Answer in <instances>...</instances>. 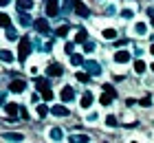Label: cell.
<instances>
[{
    "label": "cell",
    "instance_id": "6da1fadb",
    "mask_svg": "<svg viewBox=\"0 0 154 143\" xmlns=\"http://www.w3.org/2000/svg\"><path fill=\"white\" fill-rule=\"evenodd\" d=\"M29 55H31V40L29 38H22L18 42V60L24 64L26 60H29Z\"/></svg>",
    "mask_w": 154,
    "mask_h": 143
},
{
    "label": "cell",
    "instance_id": "7a4b0ae2",
    "mask_svg": "<svg viewBox=\"0 0 154 143\" xmlns=\"http://www.w3.org/2000/svg\"><path fill=\"white\" fill-rule=\"evenodd\" d=\"M84 70L90 75V77H99L101 75V64L99 62H95V60H84Z\"/></svg>",
    "mask_w": 154,
    "mask_h": 143
},
{
    "label": "cell",
    "instance_id": "3957f363",
    "mask_svg": "<svg viewBox=\"0 0 154 143\" xmlns=\"http://www.w3.org/2000/svg\"><path fill=\"white\" fill-rule=\"evenodd\" d=\"M26 88H29V84H26L24 79H13L9 84V90L13 92V95H22V92H26Z\"/></svg>",
    "mask_w": 154,
    "mask_h": 143
},
{
    "label": "cell",
    "instance_id": "277c9868",
    "mask_svg": "<svg viewBox=\"0 0 154 143\" xmlns=\"http://www.w3.org/2000/svg\"><path fill=\"white\" fill-rule=\"evenodd\" d=\"M0 139L5 143H24V134H20V132H2Z\"/></svg>",
    "mask_w": 154,
    "mask_h": 143
},
{
    "label": "cell",
    "instance_id": "5b68a950",
    "mask_svg": "<svg viewBox=\"0 0 154 143\" xmlns=\"http://www.w3.org/2000/svg\"><path fill=\"white\" fill-rule=\"evenodd\" d=\"M46 75H48V77H62V75H64V66L57 64V62H51V64L46 66Z\"/></svg>",
    "mask_w": 154,
    "mask_h": 143
},
{
    "label": "cell",
    "instance_id": "8992f818",
    "mask_svg": "<svg viewBox=\"0 0 154 143\" xmlns=\"http://www.w3.org/2000/svg\"><path fill=\"white\" fill-rule=\"evenodd\" d=\"M60 13V0H46V18H57Z\"/></svg>",
    "mask_w": 154,
    "mask_h": 143
},
{
    "label": "cell",
    "instance_id": "52a82bcc",
    "mask_svg": "<svg viewBox=\"0 0 154 143\" xmlns=\"http://www.w3.org/2000/svg\"><path fill=\"white\" fill-rule=\"evenodd\" d=\"M73 9H75V13H77L79 18H88V16H90V9L82 2V0H75V2H73Z\"/></svg>",
    "mask_w": 154,
    "mask_h": 143
},
{
    "label": "cell",
    "instance_id": "ba28073f",
    "mask_svg": "<svg viewBox=\"0 0 154 143\" xmlns=\"http://www.w3.org/2000/svg\"><path fill=\"white\" fill-rule=\"evenodd\" d=\"M33 24H35V29H38L40 35H48V33H51V26H48V20H46V18H40V20H35Z\"/></svg>",
    "mask_w": 154,
    "mask_h": 143
},
{
    "label": "cell",
    "instance_id": "9c48e42d",
    "mask_svg": "<svg viewBox=\"0 0 154 143\" xmlns=\"http://www.w3.org/2000/svg\"><path fill=\"white\" fill-rule=\"evenodd\" d=\"M60 99H62V101H73V99H75V88H73V86H64V88H62L60 90Z\"/></svg>",
    "mask_w": 154,
    "mask_h": 143
},
{
    "label": "cell",
    "instance_id": "30bf717a",
    "mask_svg": "<svg viewBox=\"0 0 154 143\" xmlns=\"http://www.w3.org/2000/svg\"><path fill=\"white\" fill-rule=\"evenodd\" d=\"M18 24L22 26V29H29V26L33 24L31 13H29V11H20V16H18Z\"/></svg>",
    "mask_w": 154,
    "mask_h": 143
},
{
    "label": "cell",
    "instance_id": "8fae6325",
    "mask_svg": "<svg viewBox=\"0 0 154 143\" xmlns=\"http://www.w3.org/2000/svg\"><path fill=\"white\" fill-rule=\"evenodd\" d=\"M112 60L117 64H128L130 62V51H125V48H119V51L112 55Z\"/></svg>",
    "mask_w": 154,
    "mask_h": 143
},
{
    "label": "cell",
    "instance_id": "7c38bea8",
    "mask_svg": "<svg viewBox=\"0 0 154 143\" xmlns=\"http://www.w3.org/2000/svg\"><path fill=\"white\" fill-rule=\"evenodd\" d=\"M0 62H5V64H13L16 62V55H13L11 48H0Z\"/></svg>",
    "mask_w": 154,
    "mask_h": 143
},
{
    "label": "cell",
    "instance_id": "4fadbf2b",
    "mask_svg": "<svg viewBox=\"0 0 154 143\" xmlns=\"http://www.w3.org/2000/svg\"><path fill=\"white\" fill-rule=\"evenodd\" d=\"M48 139L60 143L62 139H64V130H62V128H51V130H48Z\"/></svg>",
    "mask_w": 154,
    "mask_h": 143
},
{
    "label": "cell",
    "instance_id": "5bb4252c",
    "mask_svg": "<svg viewBox=\"0 0 154 143\" xmlns=\"http://www.w3.org/2000/svg\"><path fill=\"white\" fill-rule=\"evenodd\" d=\"M79 106H82L84 110H88L90 106H93V92H90V90H86V92L82 95V101H79Z\"/></svg>",
    "mask_w": 154,
    "mask_h": 143
},
{
    "label": "cell",
    "instance_id": "9a60e30c",
    "mask_svg": "<svg viewBox=\"0 0 154 143\" xmlns=\"http://www.w3.org/2000/svg\"><path fill=\"white\" fill-rule=\"evenodd\" d=\"M18 106H20V104H13V101H9V104H5V112H7V114H11V117L16 119L18 114H20V108H18Z\"/></svg>",
    "mask_w": 154,
    "mask_h": 143
},
{
    "label": "cell",
    "instance_id": "2e32d148",
    "mask_svg": "<svg viewBox=\"0 0 154 143\" xmlns=\"http://www.w3.org/2000/svg\"><path fill=\"white\" fill-rule=\"evenodd\" d=\"M18 7V11H31L33 9V0H13Z\"/></svg>",
    "mask_w": 154,
    "mask_h": 143
},
{
    "label": "cell",
    "instance_id": "e0dca14e",
    "mask_svg": "<svg viewBox=\"0 0 154 143\" xmlns=\"http://www.w3.org/2000/svg\"><path fill=\"white\" fill-rule=\"evenodd\" d=\"M115 97H117V92H108V90H106V92L99 97V104H101V106H110V104L115 101Z\"/></svg>",
    "mask_w": 154,
    "mask_h": 143
},
{
    "label": "cell",
    "instance_id": "ac0fdd59",
    "mask_svg": "<svg viewBox=\"0 0 154 143\" xmlns=\"http://www.w3.org/2000/svg\"><path fill=\"white\" fill-rule=\"evenodd\" d=\"M51 114H53V117H68V108H66V106H53Z\"/></svg>",
    "mask_w": 154,
    "mask_h": 143
},
{
    "label": "cell",
    "instance_id": "d6986e66",
    "mask_svg": "<svg viewBox=\"0 0 154 143\" xmlns=\"http://www.w3.org/2000/svg\"><path fill=\"white\" fill-rule=\"evenodd\" d=\"M68 141H71V143H88L90 141V137H88V134H71V137H68Z\"/></svg>",
    "mask_w": 154,
    "mask_h": 143
},
{
    "label": "cell",
    "instance_id": "ffe728a7",
    "mask_svg": "<svg viewBox=\"0 0 154 143\" xmlns=\"http://www.w3.org/2000/svg\"><path fill=\"white\" fill-rule=\"evenodd\" d=\"M5 40H7V42H16V40H18V31H16L13 26H7V29H5Z\"/></svg>",
    "mask_w": 154,
    "mask_h": 143
},
{
    "label": "cell",
    "instance_id": "44dd1931",
    "mask_svg": "<svg viewBox=\"0 0 154 143\" xmlns=\"http://www.w3.org/2000/svg\"><path fill=\"white\" fill-rule=\"evenodd\" d=\"M48 112H51V108H48L46 104H38V106H35V114H38L40 119H44Z\"/></svg>",
    "mask_w": 154,
    "mask_h": 143
},
{
    "label": "cell",
    "instance_id": "7402d4cb",
    "mask_svg": "<svg viewBox=\"0 0 154 143\" xmlns=\"http://www.w3.org/2000/svg\"><path fill=\"white\" fill-rule=\"evenodd\" d=\"M145 70H148L145 62H143V60H137V62H134V73H137V75H143Z\"/></svg>",
    "mask_w": 154,
    "mask_h": 143
},
{
    "label": "cell",
    "instance_id": "603a6c76",
    "mask_svg": "<svg viewBox=\"0 0 154 143\" xmlns=\"http://www.w3.org/2000/svg\"><path fill=\"white\" fill-rule=\"evenodd\" d=\"M7 26H11V18H9V13H0V29H7Z\"/></svg>",
    "mask_w": 154,
    "mask_h": 143
},
{
    "label": "cell",
    "instance_id": "cb8c5ba5",
    "mask_svg": "<svg viewBox=\"0 0 154 143\" xmlns=\"http://www.w3.org/2000/svg\"><path fill=\"white\" fill-rule=\"evenodd\" d=\"M134 33L137 35H145V33H148V24H145V22H137L134 24Z\"/></svg>",
    "mask_w": 154,
    "mask_h": 143
},
{
    "label": "cell",
    "instance_id": "d4e9b609",
    "mask_svg": "<svg viewBox=\"0 0 154 143\" xmlns=\"http://www.w3.org/2000/svg\"><path fill=\"white\" fill-rule=\"evenodd\" d=\"M88 40V33L84 31V29H77V35H75V42H79V44H84V42Z\"/></svg>",
    "mask_w": 154,
    "mask_h": 143
},
{
    "label": "cell",
    "instance_id": "484cf974",
    "mask_svg": "<svg viewBox=\"0 0 154 143\" xmlns=\"http://www.w3.org/2000/svg\"><path fill=\"white\" fill-rule=\"evenodd\" d=\"M71 64H73V66H82V64H84V57L79 55V53H71Z\"/></svg>",
    "mask_w": 154,
    "mask_h": 143
},
{
    "label": "cell",
    "instance_id": "4316f807",
    "mask_svg": "<svg viewBox=\"0 0 154 143\" xmlns=\"http://www.w3.org/2000/svg\"><path fill=\"white\" fill-rule=\"evenodd\" d=\"M101 35H103L106 40H115V38H117V31H115V29H103Z\"/></svg>",
    "mask_w": 154,
    "mask_h": 143
},
{
    "label": "cell",
    "instance_id": "83f0119b",
    "mask_svg": "<svg viewBox=\"0 0 154 143\" xmlns=\"http://www.w3.org/2000/svg\"><path fill=\"white\" fill-rule=\"evenodd\" d=\"M35 86H38V90H44V88H48V79L38 77V79H35Z\"/></svg>",
    "mask_w": 154,
    "mask_h": 143
},
{
    "label": "cell",
    "instance_id": "f1b7e54d",
    "mask_svg": "<svg viewBox=\"0 0 154 143\" xmlns=\"http://www.w3.org/2000/svg\"><path fill=\"white\" fill-rule=\"evenodd\" d=\"M95 48H97V44H95V42H90V40H86V42H84V53H93Z\"/></svg>",
    "mask_w": 154,
    "mask_h": 143
},
{
    "label": "cell",
    "instance_id": "f546056e",
    "mask_svg": "<svg viewBox=\"0 0 154 143\" xmlns=\"http://www.w3.org/2000/svg\"><path fill=\"white\" fill-rule=\"evenodd\" d=\"M106 126H108V128H117V126H119L115 114H108V117H106Z\"/></svg>",
    "mask_w": 154,
    "mask_h": 143
},
{
    "label": "cell",
    "instance_id": "4dcf8cb0",
    "mask_svg": "<svg viewBox=\"0 0 154 143\" xmlns=\"http://www.w3.org/2000/svg\"><path fill=\"white\" fill-rule=\"evenodd\" d=\"M42 92V99H44V101H51L53 99V90L51 88H44V90H40Z\"/></svg>",
    "mask_w": 154,
    "mask_h": 143
},
{
    "label": "cell",
    "instance_id": "1f68e13d",
    "mask_svg": "<svg viewBox=\"0 0 154 143\" xmlns=\"http://www.w3.org/2000/svg\"><path fill=\"white\" fill-rule=\"evenodd\" d=\"M68 31H71V26H68V24H62V26L57 29V35H60V38H66Z\"/></svg>",
    "mask_w": 154,
    "mask_h": 143
},
{
    "label": "cell",
    "instance_id": "d6a6232c",
    "mask_svg": "<svg viewBox=\"0 0 154 143\" xmlns=\"http://www.w3.org/2000/svg\"><path fill=\"white\" fill-rule=\"evenodd\" d=\"M121 18H125V20L134 18V11H132V9H123V11H121Z\"/></svg>",
    "mask_w": 154,
    "mask_h": 143
},
{
    "label": "cell",
    "instance_id": "836d02e7",
    "mask_svg": "<svg viewBox=\"0 0 154 143\" xmlns=\"http://www.w3.org/2000/svg\"><path fill=\"white\" fill-rule=\"evenodd\" d=\"M97 119H99V114H97V112H88V117H86V121H88V123H95Z\"/></svg>",
    "mask_w": 154,
    "mask_h": 143
},
{
    "label": "cell",
    "instance_id": "e575fe53",
    "mask_svg": "<svg viewBox=\"0 0 154 143\" xmlns=\"http://www.w3.org/2000/svg\"><path fill=\"white\" fill-rule=\"evenodd\" d=\"M73 2H75V0H64V5H62V9H64V13H66V11H68V9L73 7Z\"/></svg>",
    "mask_w": 154,
    "mask_h": 143
},
{
    "label": "cell",
    "instance_id": "d590c367",
    "mask_svg": "<svg viewBox=\"0 0 154 143\" xmlns=\"http://www.w3.org/2000/svg\"><path fill=\"white\" fill-rule=\"evenodd\" d=\"M139 104H141L143 108H148V106L152 104V99H150V95H148V97H143V99H141V101H139Z\"/></svg>",
    "mask_w": 154,
    "mask_h": 143
},
{
    "label": "cell",
    "instance_id": "8d00e7d4",
    "mask_svg": "<svg viewBox=\"0 0 154 143\" xmlns=\"http://www.w3.org/2000/svg\"><path fill=\"white\" fill-rule=\"evenodd\" d=\"M11 5H13V0H0V9H7Z\"/></svg>",
    "mask_w": 154,
    "mask_h": 143
},
{
    "label": "cell",
    "instance_id": "74e56055",
    "mask_svg": "<svg viewBox=\"0 0 154 143\" xmlns=\"http://www.w3.org/2000/svg\"><path fill=\"white\" fill-rule=\"evenodd\" d=\"M77 82H88V73H77Z\"/></svg>",
    "mask_w": 154,
    "mask_h": 143
},
{
    "label": "cell",
    "instance_id": "f35d334b",
    "mask_svg": "<svg viewBox=\"0 0 154 143\" xmlns=\"http://www.w3.org/2000/svg\"><path fill=\"white\" fill-rule=\"evenodd\" d=\"M106 13H110V16H115V13H117V7H115V5H108V7H106Z\"/></svg>",
    "mask_w": 154,
    "mask_h": 143
},
{
    "label": "cell",
    "instance_id": "ab89813d",
    "mask_svg": "<svg viewBox=\"0 0 154 143\" xmlns=\"http://www.w3.org/2000/svg\"><path fill=\"white\" fill-rule=\"evenodd\" d=\"M73 48H75V46H73V42H66V46H64V51H66L68 55H71V53H73Z\"/></svg>",
    "mask_w": 154,
    "mask_h": 143
},
{
    "label": "cell",
    "instance_id": "60d3db41",
    "mask_svg": "<svg viewBox=\"0 0 154 143\" xmlns=\"http://www.w3.org/2000/svg\"><path fill=\"white\" fill-rule=\"evenodd\" d=\"M29 73H31V75H38V73H40V68L35 66V64H31V66H29Z\"/></svg>",
    "mask_w": 154,
    "mask_h": 143
},
{
    "label": "cell",
    "instance_id": "b9f144b4",
    "mask_svg": "<svg viewBox=\"0 0 154 143\" xmlns=\"http://www.w3.org/2000/svg\"><path fill=\"white\" fill-rule=\"evenodd\" d=\"M148 16H150V18L154 20V9H152V7H150V9H148Z\"/></svg>",
    "mask_w": 154,
    "mask_h": 143
},
{
    "label": "cell",
    "instance_id": "7bdbcfd3",
    "mask_svg": "<svg viewBox=\"0 0 154 143\" xmlns=\"http://www.w3.org/2000/svg\"><path fill=\"white\" fill-rule=\"evenodd\" d=\"M150 53H152V55H154V44H152V46H150Z\"/></svg>",
    "mask_w": 154,
    "mask_h": 143
},
{
    "label": "cell",
    "instance_id": "ee69618b",
    "mask_svg": "<svg viewBox=\"0 0 154 143\" xmlns=\"http://www.w3.org/2000/svg\"><path fill=\"white\" fill-rule=\"evenodd\" d=\"M150 68H152V70H154V64H152V66H150Z\"/></svg>",
    "mask_w": 154,
    "mask_h": 143
},
{
    "label": "cell",
    "instance_id": "f6af8a7d",
    "mask_svg": "<svg viewBox=\"0 0 154 143\" xmlns=\"http://www.w3.org/2000/svg\"><path fill=\"white\" fill-rule=\"evenodd\" d=\"M132 143H137V141H132Z\"/></svg>",
    "mask_w": 154,
    "mask_h": 143
}]
</instances>
